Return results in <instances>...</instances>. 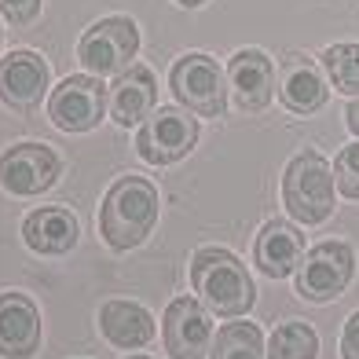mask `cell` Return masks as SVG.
<instances>
[{"mask_svg":"<svg viewBox=\"0 0 359 359\" xmlns=\"http://www.w3.org/2000/svg\"><path fill=\"white\" fill-rule=\"evenodd\" d=\"M191 286L202 297L205 308H213L217 316H246L257 301V286L250 279L246 264L217 246H205L191 257Z\"/></svg>","mask_w":359,"mask_h":359,"instance_id":"1","label":"cell"},{"mask_svg":"<svg viewBox=\"0 0 359 359\" xmlns=\"http://www.w3.org/2000/svg\"><path fill=\"white\" fill-rule=\"evenodd\" d=\"M158 220V191L143 176H121L107 191L100 209V231L110 250H136Z\"/></svg>","mask_w":359,"mask_h":359,"instance_id":"2","label":"cell"},{"mask_svg":"<svg viewBox=\"0 0 359 359\" xmlns=\"http://www.w3.org/2000/svg\"><path fill=\"white\" fill-rule=\"evenodd\" d=\"M283 202L297 224H323L334 213V169L316 151L297 154L283 176Z\"/></svg>","mask_w":359,"mask_h":359,"instance_id":"3","label":"cell"},{"mask_svg":"<svg viewBox=\"0 0 359 359\" xmlns=\"http://www.w3.org/2000/svg\"><path fill=\"white\" fill-rule=\"evenodd\" d=\"M172 95L198 118H220L227 107V74L205 52H187L169 70Z\"/></svg>","mask_w":359,"mask_h":359,"instance_id":"4","label":"cell"},{"mask_svg":"<svg viewBox=\"0 0 359 359\" xmlns=\"http://www.w3.org/2000/svg\"><path fill=\"white\" fill-rule=\"evenodd\" d=\"M136 48H140L136 22L125 19V15H110V19H100L85 29V37L77 44V59L95 77H118L133 67Z\"/></svg>","mask_w":359,"mask_h":359,"instance_id":"5","label":"cell"},{"mask_svg":"<svg viewBox=\"0 0 359 359\" xmlns=\"http://www.w3.org/2000/svg\"><path fill=\"white\" fill-rule=\"evenodd\" d=\"M198 143V121L180 107H161L140 125L136 154L147 165H172Z\"/></svg>","mask_w":359,"mask_h":359,"instance_id":"6","label":"cell"},{"mask_svg":"<svg viewBox=\"0 0 359 359\" xmlns=\"http://www.w3.org/2000/svg\"><path fill=\"white\" fill-rule=\"evenodd\" d=\"M110 107V92L95 74H74L48 95V118L62 133H92Z\"/></svg>","mask_w":359,"mask_h":359,"instance_id":"7","label":"cell"},{"mask_svg":"<svg viewBox=\"0 0 359 359\" xmlns=\"http://www.w3.org/2000/svg\"><path fill=\"white\" fill-rule=\"evenodd\" d=\"M355 271V257L348 250V242H319L304 253L301 271H297V293L304 301H334L341 290L352 283Z\"/></svg>","mask_w":359,"mask_h":359,"instance_id":"8","label":"cell"},{"mask_svg":"<svg viewBox=\"0 0 359 359\" xmlns=\"http://www.w3.org/2000/svg\"><path fill=\"white\" fill-rule=\"evenodd\" d=\"M59 176V158L48 143H15L0 154V187L15 198L44 194Z\"/></svg>","mask_w":359,"mask_h":359,"instance_id":"9","label":"cell"},{"mask_svg":"<svg viewBox=\"0 0 359 359\" xmlns=\"http://www.w3.org/2000/svg\"><path fill=\"white\" fill-rule=\"evenodd\" d=\"M161 334H165V348L172 359H205L213 323H209V312L194 297H176L165 308Z\"/></svg>","mask_w":359,"mask_h":359,"instance_id":"10","label":"cell"},{"mask_svg":"<svg viewBox=\"0 0 359 359\" xmlns=\"http://www.w3.org/2000/svg\"><path fill=\"white\" fill-rule=\"evenodd\" d=\"M48 81H52V70L37 52H11L4 62H0V100H4L11 110H34L41 107Z\"/></svg>","mask_w":359,"mask_h":359,"instance_id":"11","label":"cell"},{"mask_svg":"<svg viewBox=\"0 0 359 359\" xmlns=\"http://www.w3.org/2000/svg\"><path fill=\"white\" fill-rule=\"evenodd\" d=\"M275 88H279L283 107L293 110V114H316V110L326 107V95H330L323 70H319L308 55H301V52H290V55L279 62Z\"/></svg>","mask_w":359,"mask_h":359,"instance_id":"12","label":"cell"},{"mask_svg":"<svg viewBox=\"0 0 359 359\" xmlns=\"http://www.w3.org/2000/svg\"><path fill=\"white\" fill-rule=\"evenodd\" d=\"M41 348V316L26 293H0V355L29 359Z\"/></svg>","mask_w":359,"mask_h":359,"instance_id":"13","label":"cell"},{"mask_svg":"<svg viewBox=\"0 0 359 359\" xmlns=\"http://www.w3.org/2000/svg\"><path fill=\"white\" fill-rule=\"evenodd\" d=\"M154 103H158V81L154 70L143 67V62H133L110 85V118L125 128L143 125L154 114Z\"/></svg>","mask_w":359,"mask_h":359,"instance_id":"14","label":"cell"},{"mask_svg":"<svg viewBox=\"0 0 359 359\" xmlns=\"http://www.w3.org/2000/svg\"><path fill=\"white\" fill-rule=\"evenodd\" d=\"M227 85L242 110H264L275 95V67L260 48H242L227 62Z\"/></svg>","mask_w":359,"mask_h":359,"instance_id":"15","label":"cell"},{"mask_svg":"<svg viewBox=\"0 0 359 359\" xmlns=\"http://www.w3.org/2000/svg\"><path fill=\"white\" fill-rule=\"evenodd\" d=\"M253 260L268 279H286L293 268H301L304 260V238L293 224L286 220H268L257 235Z\"/></svg>","mask_w":359,"mask_h":359,"instance_id":"16","label":"cell"},{"mask_svg":"<svg viewBox=\"0 0 359 359\" xmlns=\"http://www.w3.org/2000/svg\"><path fill=\"white\" fill-rule=\"evenodd\" d=\"M77 235L81 227L74 220L70 209L62 205H44V209H34L22 224V238L26 246L41 253V257H62L77 246Z\"/></svg>","mask_w":359,"mask_h":359,"instance_id":"17","label":"cell"},{"mask_svg":"<svg viewBox=\"0 0 359 359\" xmlns=\"http://www.w3.org/2000/svg\"><path fill=\"white\" fill-rule=\"evenodd\" d=\"M100 330L118 348H143L154 337V319L143 304L133 301H107L100 308Z\"/></svg>","mask_w":359,"mask_h":359,"instance_id":"18","label":"cell"},{"mask_svg":"<svg viewBox=\"0 0 359 359\" xmlns=\"http://www.w3.org/2000/svg\"><path fill=\"white\" fill-rule=\"evenodd\" d=\"M316 355H319V337L308 323L293 319L275 326L268 341V359H316Z\"/></svg>","mask_w":359,"mask_h":359,"instance_id":"19","label":"cell"},{"mask_svg":"<svg viewBox=\"0 0 359 359\" xmlns=\"http://www.w3.org/2000/svg\"><path fill=\"white\" fill-rule=\"evenodd\" d=\"M213 359H264V337L253 323H227L213 337Z\"/></svg>","mask_w":359,"mask_h":359,"instance_id":"20","label":"cell"},{"mask_svg":"<svg viewBox=\"0 0 359 359\" xmlns=\"http://www.w3.org/2000/svg\"><path fill=\"white\" fill-rule=\"evenodd\" d=\"M319 59H323V70H326V77L334 81L337 92L359 95V44H352V41L330 44Z\"/></svg>","mask_w":359,"mask_h":359,"instance_id":"21","label":"cell"},{"mask_svg":"<svg viewBox=\"0 0 359 359\" xmlns=\"http://www.w3.org/2000/svg\"><path fill=\"white\" fill-rule=\"evenodd\" d=\"M334 172H337V176H334V180H337V191L345 194V198H359V143L341 147Z\"/></svg>","mask_w":359,"mask_h":359,"instance_id":"22","label":"cell"},{"mask_svg":"<svg viewBox=\"0 0 359 359\" xmlns=\"http://www.w3.org/2000/svg\"><path fill=\"white\" fill-rule=\"evenodd\" d=\"M37 11H41V0H0V15H4L11 26L34 22Z\"/></svg>","mask_w":359,"mask_h":359,"instance_id":"23","label":"cell"},{"mask_svg":"<svg viewBox=\"0 0 359 359\" xmlns=\"http://www.w3.org/2000/svg\"><path fill=\"white\" fill-rule=\"evenodd\" d=\"M341 359H359V312H352L341 330Z\"/></svg>","mask_w":359,"mask_h":359,"instance_id":"24","label":"cell"},{"mask_svg":"<svg viewBox=\"0 0 359 359\" xmlns=\"http://www.w3.org/2000/svg\"><path fill=\"white\" fill-rule=\"evenodd\" d=\"M345 118H348V128H352V133L359 136V100H355V103L345 110Z\"/></svg>","mask_w":359,"mask_h":359,"instance_id":"25","label":"cell"},{"mask_svg":"<svg viewBox=\"0 0 359 359\" xmlns=\"http://www.w3.org/2000/svg\"><path fill=\"white\" fill-rule=\"evenodd\" d=\"M176 4H184V8H202L205 0H176Z\"/></svg>","mask_w":359,"mask_h":359,"instance_id":"26","label":"cell"},{"mask_svg":"<svg viewBox=\"0 0 359 359\" xmlns=\"http://www.w3.org/2000/svg\"><path fill=\"white\" fill-rule=\"evenodd\" d=\"M133 359H147V355H133Z\"/></svg>","mask_w":359,"mask_h":359,"instance_id":"27","label":"cell"}]
</instances>
